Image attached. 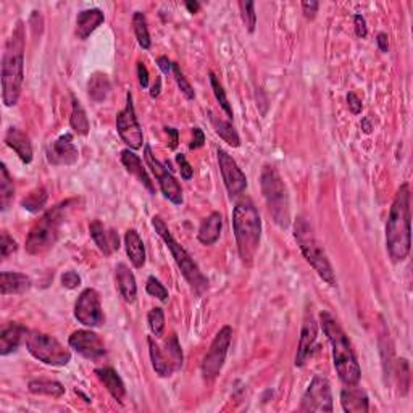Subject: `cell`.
Segmentation results:
<instances>
[{
    "label": "cell",
    "instance_id": "9",
    "mask_svg": "<svg viewBox=\"0 0 413 413\" xmlns=\"http://www.w3.org/2000/svg\"><path fill=\"white\" fill-rule=\"evenodd\" d=\"M25 343L27 352L46 365L65 367L71 362V352L52 336L41 331H27Z\"/></svg>",
    "mask_w": 413,
    "mask_h": 413
},
{
    "label": "cell",
    "instance_id": "55",
    "mask_svg": "<svg viewBox=\"0 0 413 413\" xmlns=\"http://www.w3.org/2000/svg\"><path fill=\"white\" fill-rule=\"evenodd\" d=\"M37 13L39 12H32V15H31V18H30V25H31V30H32V34L34 36H39L41 32H42V21L41 23H37Z\"/></svg>",
    "mask_w": 413,
    "mask_h": 413
},
{
    "label": "cell",
    "instance_id": "21",
    "mask_svg": "<svg viewBox=\"0 0 413 413\" xmlns=\"http://www.w3.org/2000/svg\"><path fill=\"white\" fill-rule=\"evenodd\" d=\"M121 163L125 165V168L128 170V173L134 174L136 178L139 179V183L144 186L152 196H155V186H153V181L151 179V176H148L144 163H142L141 160V157L136 155L134 151H131V148H125V151L121 152Z\"/></svg>",
    "mask_w": 413,
    "mask_h": 413
},
{
    "label": "cell",
    "instance_id": "4",
    "mask_svg": "<svg viewBox=\"0 0 413 413\" xmlns=\"http://www.w3.org/2000/svg\"><path fill=\"white\" fill-rule=\"evenodd\" d=\"M320 323L323 328V333L326 334L329 344L333 347V360L336 371H338L341 381L347 386L352 384H359L362 378V370L357 357L352 350V345L349 343L345 333L341 328V324L336 322V318L329 312H322Z\"/></svg>",
    "mask_w": 413,
    "mask_h": 413
},
{
    "label": "cell",
    "instance_id": "32",
    "mask_svg": "<svg viewBox=\"0 0 413 413\" xmlns=\"http://www.w3.org/2000/svg\"><path fill=\"white\" fill-rule=\"evenodd\" d=\"M110 80L107 75L103 73H94L91 76L89 82H87V92H89V97L92 99L96 103H101L106 101L110 94Z\"/></svg>",
    "mask_w": 413,
    "mask_h": 413
},
{
    "label": "cell",
    "instance_id": "8",
    "mask_svg": "<svg viewBox=\"0 0 413 413\" xmlns=\"http://www.w3.org/2000/svg\"><path fill=\"white\" fill-rule=\"evenodd\" d=\"M152 224L153 228H155V233L160 236L170 252H172L181 274H183L184 279L189 283L191 288L194 289V293L197 296H202L208 289V279L203 277V273L201 272L199 265L194 262V258L189 255V252H187L183 246H179L178 242H176L173 234L170 233L167 223H165L160 217H153Z\"/></svg>",
    "mask_w": 413,
    "mask_h": 413
},
{
    "label": "cell",
    "instance_id": "53",
    "mask_svg": "<svg viewBox=\"0 0 413 413\" xmlns=\"http://www.w3.org/2000/svg\"><path fill=\"white\" fill-rule=\"evenodd\" d=\"M376 44H378V49L383 53H386L389 51V37L386 32H379V34L376 36Z\"/></svg>",
    "mask_w": 413,
    "mask_h": 413
},
{
    "label": "cell",
    "instance_id": "20",
    "mask_svg": "<svg viewBox=\"0 0 413 413\" xmlns=\"http://www.w3.org/2000/svg\"><path fill=\"white\" fill-rule=\"evenodd\" d=\"M91 238L96 242L99 250L103 252V255H112L115 250L120 249V238L115 229H106V227L99 222V220H94L89 227Z\"/></svg>",
    "mask_w": 413,
    "mask_h": 413
},
{
    "label": "cell",
    "instance_id": "19",
    "mask_svg": "<svg viewBox=\"0 0 413 413\" xmlns=\"http://www.w3.org/2000/svg\"><path fill=\"white\" fill-rule=\"evenodd\" d=\"M318 338V323L313 318L312 313H307L304 318V324H302L299 345H297L296 354V367H304L308 357L312 355L313 347H315Z\"/></svg>",
    "mask_w": 413,
    "mask_h": 413
},
{
    "label": "cell",
    "instance_id": "33",
    "mask_svg": "<svg viewBox=\"0 0 413 413\" xmlns=\"http://www.w3.org/2000/svg\"><path fill=\"white\" fill-rule=\"evenodd\" d=\"M27 389H30L31 394L36 395H49V398L58 399L65 394V388L62 383L58 381H51V379H32L27 384Z\"/></svg>",
    "mask_w": 413,
    "mask_h": 413
},
{
    "label": "cell",
    "instance_id": "42",
    "mask_svg": "<svg viewBox=\"0 0 413 413\" xmlns=\"http://www.w3.org/2000/svg\"><path fill=\"white\" fill-rule=\"evenodd\" d=\"M146 291H147L148 296L155 297V299L162 300V302H168V297H170L168 289L165 288V286L155 277H151L147 279Z\"/></svg>",
    "mask_w": 413,
    "mask_h": 413
},
{
    "label": "cell",
    "instance_id": "47",
    "mask_svg": "<svg viewBox=\"0 0 413 413\" xmlns=\"http://www.w3.org/2000/svg\"><path fill=\"white\" fill-rule=\"evenodd\" d=\"M318 8H320V4L317 0H305L302 2V12L307 20H313L318 13Z\"/></svg>",
    "mask_w": 413,
    "mask_h": 413
},
{
    "label": "cell",
    "instance_id": "27",
    "mask_svg": "<svg viewBox=\"0 0 413 413\" xmlns=\"http://www.w3.org/2000/svg\"><path fill=\"white\" fill-rule=\"evenodd\" d=\"M222 228H223L222 213L213 212L208 215L207 218L202 220L199 233H197V239H199V242L203 246H213L215 242L220 239V236H222Z\"/></svg>",
    "mask_w": 413,
    "mask_h": 413
},
{
    "label": "cell",
    "instance_id": "45",
    "mask_svg": "<svg viewBox=\"0 0 413 413\" xmlns=\"http://www.w3.org/2000/svg\"><path fill=\"white\" fill-rule=\"evenodd\" d=\"M176 162H178L181 178H183L184 181L192 179V176H194V168H192L191 163L187 162V158H186L184 153H178V155H176Z\"/></svg>",
    "mask_w": 413,
    "mask_h": 413
},
{
    "label": "cell",
    "instance_id": "43",
    "mask_svg": "<svg viewBox=\"0 0 413 413\" xmlns=\"http://www.w3.org/2000/svg\"><path fill=\"white\" fill-rule=\"evenodd\" d=\"M18 250V244L16 241L10 236L7 231H2V236H0V253H2V258H8L12 253Z\"/></svg>",
    "mask_w": 413,
    "mask_h": 413
},
{
    "label": "cell",
    "instance_id": "6",
    "mask_svg": "<svg viewBox=\"0 0 413 413\" xmlns=\"http://www.w3.org/2000/svg\"><path fill=\"white\" fill-rule=\"evenodd\" d=\"M260 186L263 199L267 202L268 212L273 222L281 229H288L291 224V203L286 184L278 170L272 165H265L260 174Z\"/></svg>",
    "mask_w": 413,
    "mask_h": 413
},
{
    "label": "cell",
    "instance_id": "57",
    "mask_svg": "<svg viewBox=\"0 0 413 413\" xmlns=\"http://www.w3.org/2000/svg\"><path fill=\"white\" fill-rule=\"evenodd\" d=\"M360 128L363 129V133L370 134V133H371V129H373V126H371V121H370V118H363V120H362V125H360Z\"/></svg>",
    "mask_w": 413,
    "mask_h": 413
},
{
    "label": "cell",
    "instance_id": "41",
    "mask_svg": "<svg viewBox=\"0 0 413 413\" xmlns=\"http://www.w3.org/2000/svg\"><path fill=\"white\" fill-rule=\"evenodd\" d=\"M172 73H173V78L176 81V84H178V87H179V91L184 94L186 99H189V101H194L196 92H194V89H192L191 82L186 80V76H184L183 71H181L178 63H173V71H172Z\"/></svg>",
    "mask_w": 413,
    "mask_h": 413
},
{
    "label": "cell",
    "instance_id": "15",
    "mask_svg": "<svg viewBox=\"0 0 413 413\" xmlns=\"http://www.w3.org/2000/svg\"><path fill=\"white\" fill-rule=\"evenodd\" d=\"M75 318L87 328H101L106 323L101 296L96 289L87 288L80 294L75 305Z\"/></svg>",
    "mask_w": 413,
    "mask_h": 413
},
{
    "label": "cell",
    "instance_id": "10",
    "mask_svg": "<svg viewBox=\"0 0 413 413\" xmlns=\"http://www.w3.org/2000/svg\"><path fill=\"white\" fill-rule=\"evenodd\" d=\"M148 354H151L152 367L160 378H170L183 367V350L178 341V336L172 334L165 343V350L155 343V339L148 338Z\"/></svg>",
    "mask_w": 413,
    "mask_h": 413
},
{
    "label": "cell",
    "instance_id": "38",
    "mask_svg": "<svg viewBox=\"0 0 413 413\" xmlns=\"http://www.w3.org/2000/svg\"><path fill=\"white\" fill-rule=\"evenodd\" d=\"M208 78H210V84H212V91L215 94V99H217V102L220 103V107L223 108V112L228 115L229 120H233V108H231L229 102H228V97H227V92H224L222 82L215 76V73H208Z\"/></svg>",
    "mask_w": 413,
    "mask_h": 413
},
{
    "label": "cell",
    "instance_id": "14",
    "mask_svg": "<svg viewBox=\"0 0 413 413\" xmlns=\"http://www.w3.org/2000/svg\"><path fill=\"white\" fill-rule=\"evenodd\" d=\"M300 410L304 412H333L331 384L323 374H315L302 395Z\"/></svg>",
    "mask_w": 413,
    "mask_h": 413
},
{
    "label": "cell",
    "instance_id": "16",
    "mask_svg": "<svg viewBox=\"0 0 413 413\" xmlns=\"http://www.w3.org/2000/svg\"><path fill=\"white\" fill-rule=\"evenodd\" d=\"M218 165L229 197L241 196L247 187V178L244 172L239 168V165L223 148H218Z\"/></svg>",
    "mask_w": 413,
    "mask_h": 413
},
{
    "label": "cell",
    "instance_id": "34",
    "mask_svg": "<svg viewBox=\"0 0 413 413\" xmlns=\"http://www.w3.org/2000/svg\"><path fill=\"white\" fill-rule=\"evenodd\" d=\"M71 103H73V110H71V117H70L71 129L80 136H87L91 131V125H89V118H87L86 115V110L82 108L81 102L76 101L75 97L73 101H71Z\"/></svg>",
    "mask_w": 413,
    "mask_h": 413
},
{
    "label": "cell",
    "instance_id": "58",
    "mask_svg": "<svg viewBox=\"0 0 413 413\" xmlns=\"http://www.w3.org/2000/svg\"><path fill=\"white\" fill-rule=\"evenodd\" d=\"M186 8L189 10V13H197L201 10L199 2H186Z\"/></svg>",
    "mask_w": 413,
    "mask_h": 413
},
{
    "label": "cell",
    "instance_id": "44",
    "mask_svg": "<svg viewBox=\"0 0 413 413\" xmlns=\"http://www.w3.org/2000/svg\"><path fill=\"white\" fill-rule=\"evenodd\" d=\"M398 368L400 370V394L405 395L409 393V386H410V367H409V360L407 359H400L398 360Z\"/></svg>",
    "mask_w": 413,
    "mask_h": 413
},
{
    "label": "cell",
    "instance_id": "24",
    "mask_svg": "<svg viewBox=\"0 0 413 413\" xmlns=\"http://www.w3.org/2000/svg\"><path fill=\"white\" fill-rule=\"evenodd\" d=\"M103 21H106V16H103L102 10L99 8H89L82 10L76 18V36L78 39L86 41L94 31L101 26Z\"/></svg>",
    "mask_w": 413,
    "mask_h": 413
},
{
    "label": "cell",
    "instance_id": "30",
    "mask_svg": "<svg viewBox=\"0 0 413 413\" xmlns=\"http://www.w3.org/2000/svg\"><path fill=\"white\" fill-rule=\"evenodd\" d=\"M126 253H128L129 262L134 268H142L146 265V247L142 242L139 233L136 229H128L125 234Z\"/></svg>",
    "mask_w": 413,
    "mask_h": 413
},
{
    "label": "cell",
    "instance_id": "1",
    "mask_svg": "<svg viewBox=\"0 0 413 413\" xmlns=\"http://www.w3.org/2000/svg\"><path fill=\"white\" fill-rule=\"evenodd\" d=\"M410 187L404 183L398 189L386 222V249L394 263L404 262L410 253Z\"/></svg>",
    "mask_w": 413,
    "mask_h": 413
},
{
    "label": "cell",
    "instance_id": "29",
    "mask_svg": "<svg viewBox=\"0 0 413 413\" xmlns=\"http://www.w3.org/2000/svg\"><path fill=\"white\" fill-rule=\"evenodd\" d=\"M96 374L97 378L103 383V386L107 388L110 395H112L115 400H118L120 404H123V399L126 395V388H125L123 379H121L117 370H113L112 367H103V368H97Z\"/></svg>",
    "mask_w": 413,
    "mask_h": 413
},
{
    "label": "cell",
    "instance_id": "46",
    "mask_svg": "<svg viewBox=\"0 0 413 413\" xmlns=\"http://www.w3.org/2000/svg\"><path fill=\"white\" fill-rule=\"evenodd\" d=\"M62 284L67 289H76L81 286V277L76 272H67L62 274Z\"/></svg>",
    "mask_w": 413,
    "mask_h": 413
},
{
    "label": "cell",
    "instance_id": "3",
    "mask_svg": "<svg viewBox=\"0 0 413 413\" xmlns=\"http://www.w3.org/2000/svg\"><path fill=\"white\" fill-rule=\"evenodd\" d=\"M233 229L242 263L246 267H252L258 247H260L262 220L257 207L253 205L249 197H244L236 203L233 212Z\"/></svg>",
    "mask_w": 413,
    "mask_h": 413
},
{
    "label": "cell",
    "instance_id": "2",
    "mask_svg": "<svg viewBox=\"0 0 413 413\" xmlns=\"http://www.w3.org/2000/svg\"><path fill=\"white\" fill-rule=\"evenodd\" d=\"M25 81V25L18 21L2 57V101L5 107L18 103Z\"/></svg>",
    "mask_w": 413,
    "mask_h": 413
},
{
    "label": "cell",
    "instance_id": "12",
    "mask_svg": "<svg viewBox=\"0 0 413 413\" xmlns=\"http://www.w3.org/2000/svg\"><path fill=\"white\" fill-rule=\"evenodd\" d=\"M144 158H146L147 167L152 170L153 174H155L158 186H160L163 196L167 197L170 202L174 203V205H181V203H183V201H184L183 199V189H181L179 183L173 176V172L170 170V163H162L160 160H158V158L153 155L152 147L148 144L144 147Z\"/></svg>",
    "mask_w": 413,
    "mask_h": 413
},
{
    "label": "cell",
    "instance_id": "35",
    "mask_svg": "<svg viewBox=\"0 0 413 413\" xmlns=\"http://www.w3.org/2000/svg\"><path fill=\"white\" fill-rule=\"evenodd\" d=\"M212 123L215 128V133H217L222 139L227 142L231 147H239L241 146V137L238 134V131L234 129V126L229 123V121L224 120H218L212 117Z\"/></svg>",
    "mask_w": 413,
    "mask_h": 413
},
{
    "label": "cell",
    "instance_id": "39",
    "mask_svg": "<svg viewBox=\"0 0 413 413\" xmlns=\"http://www.w3.org/2000/svg\"><path fill=\"white\" fill-rule=\"evenodd\" d=\"M147 322L152 334L155 336V338H162L165 331V313L160 307L152 308V310L148 312Z\"/></svg>",
    "mask_w": 413,
    "mask_h": 413
},
{
    "label": "cell",
    "instance_id": "31",
    "mask_svg": "<svg viewBox=\"0 0 413 413\" xmlns=\"http://www.w3.org/2000/svg\"><path fill=\"white\" fill-rule=\"evenodd\" d=\"M15 199V186L7 165L0 163V210L7 212Z\"/></svg>",
    "mask_w": 413,
    "mask_h": 413
},
{
    "label": "cell",
    "instance_id": "49",
    "mask_svg": "<svg viewBox=\"0 0 413 413\" xmlns=\"http://www.w3.org/2000/svg\"><path fill=\"white\" fill-rule=\"evenodd\" d=\"M347 106H349V110L354 115L362 113L363 103H362V101H360L359 96H357L355 92H349V94H347Z\"/></svg>",
    "mask_w": 413,
    "mask_h": 413
},
{
    "label": "cell",
    "instance_id": "5",
    "mask_svg": "<svg viewBox=\"0 0 413 413\" xmlns=\"http://www.w3.org/2000/svg\"><path fill=\"white\" fill-rule=\"evenodd\" d=\"M76 201H65L44 213V217L31 228L26 238V252L39 255L47 252L58 241L60 227L65 222L68 210Z\"/></svg>",
    "mask_w": 413,
    "mask_h": 413
},
{
    "label": "cell",
    "instance_id": "25",
    "mask_svg": "<svg viewBox=\"0 0 413 413\" xmlns=\"http://www.w3.org/2000/svg\"><path fill=\"white\" fill-rule=\"evenodd\" d=\"M115 277H117L120 294L125 299V302H128V304H134L137 297V284L131 268L123 262L118 263L117 268H115Z\"/></svg>",
    "mask_w": 413,
    "mask_h": 413
},
{
    "label": "cell",
    "instance_id": "54",
    "mask_svg": "<svg viewBox=\"0 0 413 413\" xmlns=\"http://www.w3.org/2000/svg\"><path fill=\"white\" fill-rule=\"evenodd\" d=\"M165 133L170 136V148L178 147V137H179L178 129L172 128V126H167V128H165Z\"/></svg>",
    "mask_w": 413,
    "mask_h": 413
},
{
    "label": "cell",
    "instance_id": "23",
    "mask_svg": "<svg viewBox=\"0 0 413 413\" xmlns=\"http://www.w3.org/2000/svg\"><path fill=\"white\" fill-rule=\"evenodd\" d=\"M341 404H343V409L347 413H367L370 410V402H368L367 393L357 384H352V386L343 389Z\"/></svg>",
    "mask_w": 413,
    "mask_h": 413
},
{
    "label": "cell",
    "instance_id": "51",
    "mask_svg": "<svg viewBox=\"0 0 413 413\" xmlns=\"http://www.w3.org/2000/svg\"><path fill=\"white\" fill-rule=\"evenodd\" d=\"M137 78H139V84L141 87H148V71L146 68V65L139 62L137 63Z\"/></svg>",
    "mask_w": 413,
    "mask_h": 413
},
{
    "label": "cell",
    "instance_id": "48",
    "mask_svg": "<svg viewBox=\"0 0 413 413\" xmlns=\"http://www.w3.org/2000/svg\"><path fill=\"white\" fill-rule=\"evenodd\" d=\"M354 26H355V34L357 37H360V39H365L367 34H368V27H367V21L363 18L362 15H354Z\"/></svg>",
    "mask_w": 413,
    "mask_h": 413
},
{
    "label": "cell",
    "instance_id": "13",
    "mask_svg": "<svg viewBox=\"0 0 413 413\" xmlns=\"http://www.w3.org/2000/svg\"><path fill=\"white\" fill-rule=\"evenodd\" d=\"M117 129L121 137V141L128 146L131 151H137L144 144V134H142V128L137 121L133 94H126V106L117 115Z\"/></svg>",
    "mask_w": 413,
    "mask_h": 413
},
{
    "label": "cell",
    "instance_id": "36",
    "mask_svg": "<svg viewBox=\"0 0 413 413\" xmlns=\"http://www.w3.org/2000/svg\"><path fill=\"white\" fill-rule=\"evenodd\" d=\"M133 27H134V34H136L137 42H139V46L142 49H146V51H148L152 46V41H151V32H148V26H147V20L144 13L136 12L133 15Z\"/></svg>",
    "mask_w": 413,
    "mask_h": 413
},
{
    "label": "cell",
    "instance_id": "11",
    "mask_svg": "<svg viewBox=\"0 0 413 413\" xmlns=\"http://www.w3.org/2000/svg\"><path fill=\"white\" fill-rule=\"evenodd\" d=\"M231 341H233V328L227 324V326H223L217 333V336H215L210 349H208L202 360V376L205 381H213L222 373L224 362H227Z\"/></svg>",
    "mask_w": 413,
    "mask_h": 413
},
{
    "label": "cell",
    "instance_id": "7",
    "mask_svg": "<svg viewBox=\"0 0 413 413\" xmlns=\"http://www.w3.org/2000/svg\"><path fill=\"white\" fill-rule=\"evenodd\" d=\"M294 236H296L297 244H299L300 252L304 253L305 260L310 263L312 268L315 269L318 277H320L324 283L334 288L336 286L334 269L328 260L326 252H324L320 241L317 239L315 233H313L312 224L308 223V220L305 217H299L296 220Z\"/></svg>",
    "mask_w": 413,
    "mask_h": 413
},
{
    "label": "cell",
    "instance_id": "18",
    "mask_svg": "<svg viewBox=\"0 0 413 413\" xmlns=\"http://www.w3.org/2000/svg\"><path fill=\"white\" fill-rule=\"evenodd\" d=\"M80 158L78 147L73 144V134H63L47 147V160L55 167H70Z\"/></svg>",
    "mask_w": 413,
    "mask_h": 413
},
{
    "label": "cell",
    "instance_id": "56",
    "mask_svg": "<svg viewBox=\"0 0 413 413\" xmlns=\"http://www.w3.org/2000/svg\"><path fill=\"white\" fill-rule=\"evenodd\" d=\"M160 91H162V80H160V76H157L155 84H153L152 89H151V97L157 99L158 96H160Z\"/></svg>",
    "mask_w": 413,
    "mask_h": 413
},
{
    "label": "cell",
    "instance_id": "37",
    "mask_svg": "<svg viewBox=\"0 0 413 413\" xmlns=\"http://www.w3.org/2000/svg\"><path fill=\"white\" fill-rule=\"evenodd\" d=\"M47 191L44 187H37V189L31 191L23 201H21V207L31 213L41 212L47 202Z\"/></svg>",
    "mask_w": 413,
    "mask_h": 413
},
{
    "label": "cell",
    "instance_id": "50",
    "mask_svg": "<svg viewBox=\"0 0 413 413\" xmlns=\"http://www.w3.org/2000/svg\"><path fill=\"white\" fill-rule=\"evenodd\" d=\"M192 134H194V139L191 141L189 148L191 151H196V148H201L203 146V142H205V134H203V131L201 128H192Z\"/></svg>",
    "mask_w": 413,
    "mask_h": 413
},
{
    "label": "cell",
    "instance_id": "22",
    "mask_svg": "<svg viewBox=\"0 0 413 413\" xmlns=\"http://www.w3.org/2000/svg\"><path fill=\"white\" fill-rule=\"evenodd\" d=\"M26 334L27 329L23 324L8 323L7 326H4L2 333H0V355L7 357L18 350L20 344L26 339Z\"/></svg>",
    "mask_w": 413,
    "mask_h": 413
},
{
    "label": "cell",
    "instance_id": "26",
    "mask_svg": "<svg viewBox=\"0 0 413 413\" xmlns=\"http://www.w3.org/2000/svg\"><path fill=\"white\" fill-rule=\"evenodd\" d=\"M31 286L32 281L25 273L2 272V274H0V293H2V296L23 294L31 289Z\"/></svg>",
    "mask_w": 413,
    "mask_h": 413
},
{
    "label": "cell",
    "instance_id": "40",
    "mask_svg": "<svg viewBox=\"0 0 413 413\" xmlns=\"http://www.w3.org/2000/svg\"><path fill=\"white\" fill-rule=\"evenodd\" d=\"M242 21L247 27V31L253 32L257 26V13H255V4L253 2H239Z\"/></svg>",
    "mask_w": 413,
    "mask_h": 413
},
{
    "label": "cell",
    "instance_id": "17",
    "mask_svg": "<svg viewBox=\"0 0 413 413\" xmlns=\"http://www.w3.org/2000/svg\"><path fill=\"white\" fill-rule=\"evenodd\" d=\"M70 347L87 360H99L107 354L101 336L91 329H78L70 336Z\"/></svg>",
    "mask_w": 413,
    "mask_h": 413
},
{
    "label": "cell",
    "instance_id": "28",
    "mask_svg": "<svg viewBox=\"0 0 413 413\" xmlns=\"http://www.w3.org/2000/svg\"><path fill=\"white\" fill-rule=\"evenodd\" d=\"M5 142L10 148H13L16 155L21 158L23 163H31L32 162V146L30 137H27L23 131L18 128H8L7 134H5Z\"/></svg>",
    "mask_w": 413,
    "mask_h": 413
},
{
    "label": "cell",
    "instance_id": "52",
    "mask_svg": "<svg viewBox=\"0 0 413 413\" xmlns=\"http://www.w3.org/2000/svg\"><path fill=\"white\" fill-rule=\"evenodd\" d=\"M157 63H158V68L162 70L163 75H172V71H173V62L168 57H165V55H163V57H158Z\"/></svg>",
    "mask_w": 413,
    "mask_h": 413
}]
</instances>
